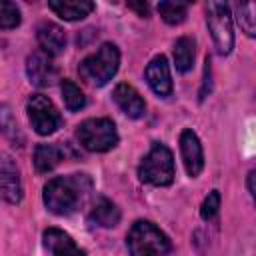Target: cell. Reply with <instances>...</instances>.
<instances>
[{
  "instance_id": "obj_4",
  "label": "cell",
  "mask_w": 256,
  "mask_h": 256,
  "mask_svg": "<svg viewBox=\"0 0 256 256\" xmlns=\"http://www.w3.org/2000/svg\"><path fill=\"white\" fill-rule=\"evenodd\" d=\"M138 176L142 182L152 184V186H168L174 180V158L172 152L160 144L154 142L150 152L144 156L140 168H138Z\"/></svg>"
},
{
  "instance_id": "obj_8",
  "label": "cell",
  "mask_w": 256,
  "mask_h": 256,
  "mask_svg": "<svg viewBox=\"0 0 256 256\" xmlns=\"http://www.w3.org/2000/svg\"><path fill=\"white\" fill-rule=\"evenodd\" d=\"M0 198L10 204H18L22 200L20 172L14 158L6 152H0Z\"/></svg>"
},
{
  "instance_id": "obj_6",
  "label": "cell",
  "mask_w": 256,
  "mask_h": 256,
  "mask_svg": "<svg viewBox=\"0 0 256 256\" xmlns=\"http://www.w3.org/2000/svg\"><path fill=\"white\" fill-rule=\"evenodd\" d=\"M206 24L212 34L214 46L218 54L226 56L234 48V30H232V14L230 6L224 2H208L206 6Z\"/></svg>"
},
{
  "instance_id": "obj_5",
  "label": "cell",
  "mask_w": 256,
  "mask_h": 256,
  "mask_svg": "<svg viewBox=\"0 0 256 256\" xmlns=\"http://www.w3.org/2000/svg\"><path fill=\"white\" fill-rule=\"evenodd\" d=\"M76 136L80 144L90 152H108L118 144V132L110 118H88L84 120Z\"/></svg>"
},
{
  "instance_id": "obj_12",
  "label": "cell",
  "mask_w": 256,
  "mask_h": 256,
  "mask_svg": "<svg viewBox=\"0 0 256 256\" xmlns=\"http://www.w3.org/2000/svg\"><path fill=\"white\" fill-rule=\"evenodd\" d=\"M146 80L150 84V88L154 90V94H158L160 98H168L172 94V78H170V68L166 58L154 56L150 60V64L146 66Z\"/></svg>"
},
{
  "instance_id": "obj_17",
  "label": "cell",
  "mask_w": 256,
  "mask_h": 256,
  "mask_svg": "<svg viewBox=\"0 0 256 256\" xmlns=\"http://www.w3.org/2000/svg\"><path fill=\"white\" fill-rule=\"evenodd\" d=\"M64 148L58 144H38L34 150V166L38 172H50L64 160Z\"/></svg>"
},
{
  "instance_id": "obj_14",
  "label": "cell",
  "mask_w": 256,
  "mask_h": 256,
  "mask_svg": "<svg viewBox=\"0 0 256 256\" xmlns=\"http://www.w3.org/2000/svg\"><path fill=\"white\" fill-rule=\"evenodd\" d=\"M36 38H38V44L42 46V52H46L48 56H56L66 48V34L54 22L40 24L36 30Z\"/></svg>"
},
{
  "instance_id": "obj_26",
  "label": "cell",
  "mask_w": 256,
  "mask_h": 256,
  "mask_svg": "<svg viewBox=\"0 0 256 256\" xmlns=\"http://www.w3.org/2000/svg\"><path fill=\"white\" fill-rule=\"evenodd\" d=\"M248 192L250 196H254V170L248 172Z\"/></svg>"
},
{
  "instance_id": "obj_25",
  "label": "cell",
  "mask_w": 256,
  "mask_h": 256,
  "mask_svg": "<svg viewBox=\"0 0 256 256\" xmlns=\"http://www.w3.org/2000/svg\"><path fill=\"white\" fill-rule=\"evenodd\" d=\"M128 6H130L132 10H136V12H138L140 16H144V18L150 14V6H148L146 2H130Z\"/></svg>"
},
{
  "instance_id": "obj_2",
  "label": "cell",
  "mask_w": 256,
  "mask_h": 256,
  "mask_svg": "<svg viewBox=\"0 0 256 256\" xmlns=\"http://www.w3.org/2000/svg\"><path fill=\"white\" fill-rule=\"evenodd\" d=\"M126 246L132 256H164L172 248L168 236L148 220L132 224L126 236Z\"/></svg>"
},
{
  "instance_id": "obj_19",
  "label": "cell",
  "mask_w": 256,
  "mask_h": 256,
  "mask_svg": "<svg viewBox=\"0 0 256 256\" xmlns=\"http://www.w3.org/2000/svg\"><path fill=\"white\" fill-rule=\"evenodd\" d=\"M0 134L6 140H10L14 146H22L24 144V136H22V132H20V128H18V124H16L12 112H10V108L6 104L0 106Z\"/></svg>"
},
{
  "instance_id": "obj_1",
  "label": "cell",
  "mask_w": 256,
  "mask_h": 256,
  "mask_svg": "<svg viewBox=\"0 0 256 256\" xmlns=\"http://www.w3.org/2000/svg\"><path fill=\"white\" fill-rule=\"evenodd\" d=\"M92 192V178L88 174L56 176L44 186V204L52 214L66 216L76 212Z\"/></svg>"
},
{
  "instance_id": "obj_18",
  "label": "cell",
  "mask_w": 256,
  "mask_h": 256,
  "mask_svg": "<svg viewBox=\"0 0 256 256\" xmlns=\"http://www.w3.org/2000/svg\"><path fill=\"white\" fill-rule=\"evenodd\" d=\"M194 62V40L182 36L174 44V64L180 72H188Z\"/></svg>"
},
{
  "instance_id": "obj_7",
  "label": "cell",
  "mask_w": 256,
  "mask_h": 256,
  "mask_svg": "<svg viewBox=\"0 0 256 256\" xmlns=\"http://www.w3.org/2000/svg\"><path fill=\"white\" fill-rule=\"evenodd\" d=\"M26 110H28V118H30V124L32 128L40 134V136H48V134H54L60 124H62V118H60V112L56 110V106L42 94H32L28 98V104H26Z\"/></svg>"
},
{
  "instance_id": "obj_3",
  "label": "cell",
  "mask_w": 256,
  "mask_h": 256,
  "mask_svg": "<svg viewBox=\"0 0 256 256\" xmlns=\"http://www.w3.org/2000/svg\"><path fill=\"white\" fill-rule=\"evenodd\" d=\"M118 64H120V52H118V48L112 42H106L94 54L86 56L78 64V74L86 82H90L94 86H104L116 74Z\"/></svg>"
},
{
  "instance_id": "obj_9",
  "label": "cell",
  "mask_w": 256,
  "mask_h": 256,
  "mask_svg": "<svg viewBox=\"0 0 256 256\" xmlns=\"http://www.w3.org/2000/svg\"><path fill=\"white\" fill-rule=\"evenodd\" d=\"M180 154L184 160V168L188 172L190 178H196L202 168H204V154H202V144L198 140V136L186 128L180 134Z\"/></svg>"
},
{
  "instance_id": "obj_23",
  "label": "cell",
  "mask_w": 256,
  "mask_h": 256,
  "mask_svg": "<svg viewBox=\"0 0 256 256\" xmlns=\"http://www.w3.org/2000/svg\"><path fill=\"white\" fill-rule=\"evenodd\" d=\"M236 20L240 24V28L248 34V36H254L256 34V24H254V4L252 2H246V4H238L236 6Z\"/></svg>"
},
{
  "instance_id": "obj_16",
  "label": "cell",
  "mask_w": 256,
  "mask_h": 256,
  "mask_svg": "<svg viewBox=\"0 0 256 256\" xmlns=\"http://www.w3.org/2000/svg\"><path fill=\"white\" fill-rule=\"evenodd\" d=\"M88 222L92 226H100V228H112L120 222V210L118 206L108 200V198H98L88 214Z\"/></svg>"
},
{
  "instance_id": "obj_10",
  "label": "cell",
  "mask_w": 256,
  "mask_h": 256,
  "mask_svg": "<svg viewBox=\"0 0 256 256\" xmlns=\"http://www.w3.org/2000/svg\"><path fill=\"white\" fill-rule=\"evenodd\" d=\"M26 74L30 78V82L38 88H44V86H50L58 72H56V66L52 64L50 56L46 52H32L26 60Z\"/></svg>"
},
{
  "instance_id": "obj_15",
  "label": "cell",
  "mask_w": 256,
  "mask_h": 256,
  "mask_svg": "<svg viewBox=\"0 0 256 256\" xmlns=\"http://www.w3.org/2000/svg\"><path fill=\"white\" fill-rule=\"evenodd\" d=\"M48 6L62 20H68V22L82 20L94 10V2H88V0H50Z\"/></svg>"
},
{
  "instance_id": "obj_24",
  "label": "cell",
  "mask_w": 256,
  "mask_h": 256,
  "mask_svg": "<svg viewBox=\"0 0 256 256\" xmlns=\"http://www.w3.org/2000/svg\"><path fill=\"white\" fill-rule=\"evenodd\" d=\"M218 208H220V192L218 190H212L204 202H202V208H200V216L204 220H212L216 214H218Z\"/></svg>"
},
{
  "instance_id": "obj_20",
  "label": "cell",
  "mask_w": 256,
  "mask_h": 256,
  "mask_svg": "<svg viewBox=\"0 0 256 256\" xmlns=\"http://www.w3.org/2000/svg\"><path fill=\"white\" fill-rule=\"evenodd\" d=\"M60 90H62V98H64V104L68 110L76 112V110L86 106V96L82 94V90L72 80H62Z\"/></svg>"
},
{
  "instance_id": "obj_21",
  "label": "cell",
  "mask_w": 256,
  "mask_h": 256,
  "mask_svg": "<svg viewBox=\"0 0 256 256\" xmlns=\"http://www.w3.org/2000/svg\"><path fill=\"white\" fill-rule=\"evenodd\" d=\"M158 12L164 18V22H168V24H180L186 18L188 4L186 2H160L158 4Z\"/></svg>"
},
{
  "instance_id": "obj_11",
  "label": "cell",
  "mask_w": 256,
  "mask_h": 256,
  "mask_svg": "<svg viewBox=\"0 0 256 256\" xmlns=\"http://www.w3.org/2000/svg\"><path fill=\"white\" fill-rule=\"evenodd\" d=\"M44 250L48 256H86L82 248L76 246V242L60 228H48L42 234Z\"/></svg>"
},
{
  "instance_id": "obj_22",
  "label": "cell",
  "mask_w": 256,
  "mask_h": 256,
  "mask_svg": "<svg viewBox=\"0 0 256 256\" xmlns=\"http://www.w3.org/2000/svg\"><path fill=\"white\" fill-rule=\"evenodd\" d=\"M20 24V10L14 2L0 0V30H12Z\"/></svg>"
},
{
  "instance_id": "obj_13",
  "label": "cell",
  "mask_w": 256,
  "mask_h": 256,
  "mask_svg": "<svg viewBox=\"0 0 256 256\" xmlns=\"http://www.w3.org/2000/svg\"><path fill=\"white\" fill-rule=\"evenodd\" d=\"M112 96H114V102L120 106V110H122L126 116H130V118H140V116H144L146 104H144L142 96L138 94V90H136L134 86H130V84H118V86L114 88Z\"/></svg>"
}]
</instances>
